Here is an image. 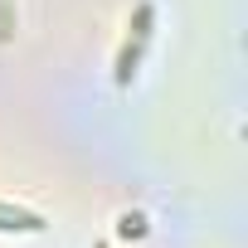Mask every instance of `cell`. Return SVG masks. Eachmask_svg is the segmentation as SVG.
<instances>
[{
	"label": "cell",
	"instance_id": "6da1fadb",
	"mask_svg": "<svg viewBox=\"0 0 248 248\" xmlns=\"http://www.w3.org/2000/svg\"><path fill=\"white\" fill-rule=\"evenodd\" d=\"M0 229H44L39 214H25V209H5L0 204Z\"/></svg>",
	"mask_w": 248,
	"mask_h": 248
}]
</instances>
